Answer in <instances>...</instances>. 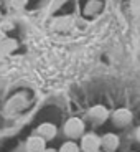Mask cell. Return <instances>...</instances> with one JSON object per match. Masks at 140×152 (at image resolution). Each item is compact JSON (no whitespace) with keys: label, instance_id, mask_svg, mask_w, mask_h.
Segmentation results:
<instances>
[{"label":"cell","instance_id":"6da1fadb","mask_svg":"<svg viewBox=\"0 0 140 152\" xmlns=\"http://www.w3.org/2000/svg\"><path fill=\"white\" fill-rule=\"evenodd\" d=\"M99 139L96 136H86L83 139V145H84V149H86L87 152H94V151H97L99 149Z\"/></svg>","mask_w":140,"mask_h":152},{"label":"cell","instance_id":"7a4b0ae2","mask_svg":"<svg viewBox=\"0 0 140 152\" xmlns=\"http://www.w3.org/2000/svg\"><path fill=\"white\" fill-rule=\"evenodd\" d=\"M81 131H83V124H81V121H78V119H71V121L66 124V132L73 137L81 134Z\"/></svg>","mask_w":140,"mask_h":152},{"label":"cell","instance_id":"3957f363","mask_svg":"<svg viewBox=\"0 0 140 152\" xmlns=\"http://www.w3.org/2000/svg\"><path fill=\"white\" fill-rule=\"evenodd\" d=\"M129 119H130V114L127 113V111H124V109H120L119 113L114 114V121L117 122V124H125Z\"/></svg>","mask_w":140,"mask_h":152},{"label":"cell","instance_id":"277c9868","mask_svg":"<svg viewBox=\"0 0 140 152\" xmlns=\"http://www.w3.org/2000/svg\"><path fill=\"white\" fill-rule=\"evenodd\" d=\"M28 149H30L31 152H40L43 149V141L38 139V137H33V139H30V142H28Z\"/></svg>","mask_w":140,"mask_h":152},{"label":"cell","instance_id":"5b68a950","mask_svg":"<svg viewBox=\"0 0 140 152\" xmlns=\"http://www.w3.org/2000/svg\"><path fill=\"white\" fill-rule=\"evenodd\" d=\"M40 132H41L45 137H48V139H49V137L54 136V127H53V126H49V124L41 126V127H40Z\"/></svg>","mask_w":140,"mask_h":152},{"label":"cell","instance_id":"8992f818","mask_svg":"<svg viewBox=\"0 0 140 152\" xmlns=\"http://www.w3.org/2000/svg\"><path fill=\"white\" fill-rule=\"evenodd\" d=\"M104 145H106L107 149H114L115 145H117V139L114 136H107L106 139H104Z\"/></svg>","mask_w":140,"mask_h":152},{"label":"cell","instance_id":"52a82bcc","mask_svg":"<svg viewBox=\"0 0 140 152\" xmlns=\"http://www.w3.org/2000/svg\"><path fill=\"white\" fill-rule=\"evenodd\" d=\"M61 152H78V147H76V145L73 144V142H68V144L63 145Z\"/></svg>","mask_w":140,"mask_h":152},{"label":"cell","instance_id":"ba28073f","mask_svg":"<svg viewBox=\"0 0 140 152\" xmlns=\"http://www.w3.org/2000/svg\"><path fill=\"white\" fill-rule=\"evenodd\" d=\"M65 2H66V0H51V10H56V8L61 7Z\"/></svg>","mask_w":140,"mask_h":152},{"label":"cell","instance_id":"9c48e42d","mask_svg":"<svg viewBox=\"0 0 140 152\" xmlns=\"http://www.w3.org/2000/svg\"><path fill=\"white\" fill-rule=\"evenodd\" d=\"M12 4L15 5V7H23V5L27 4V0H12Z\"/></svg>","mask_w":140,"mask_h":152},{"label":"cell","instance_id":"30bf717a","mask_svg":"<svg viewBox=\"0 0 140 152\" xmlns=\"http://www.w3.org/2000/svg\"><path fill=\"white\" fill-rule=\"evenodd\" d=\"M137 136H139V139H140V129H139V132H137Z\"/></svg>","mask_w":140,"mask_h":152}]
</instances>
